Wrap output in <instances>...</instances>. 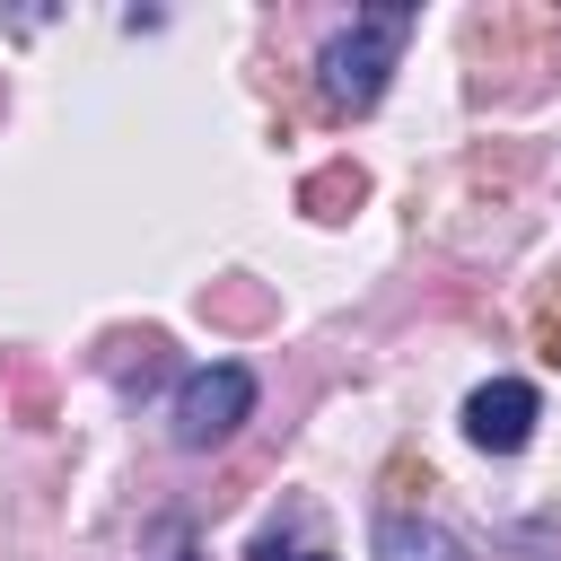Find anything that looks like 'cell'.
I'll return each instance as SVG.
<instances>
[{
    "label": "cell",
    "mask_w": 561,
    "mask_h": 561,
    "mask_svg": "<svg viewBox=\"0 0 561 561\" xmlns=\"http://www.w3.org/2000/svg\"><path fill=\"white\" fill-rule=\"evenodd\" d=\"M140 561H193V526H184V517H158V526L140 535Z\"/></svg>",
    "instance_id": "obj_7"
},
{
    "label": "cell",
    "mask_w": 561,
    "mask_h": 561,
    "mask_svg": "<svg viewBox=\"0 0 561 561\" xmlns=\"http://www.w3.org/2000/svg\"><path fill=\"white\" fill-rule=\"evenodd\" d=\"M245 561H333L316 500H280V517H263V535L245 543Z\"/></svg>",
    "instance_id": "obj_5"
},
{
    "label": "cell",
    "mask_w": 561,
    "mask_h": 561,
    "mask_svg": "<svg viewBox=\"0 0 561 561\" xmlns=\"http://www.w3.org/2000/svg\"><path fill=\"white\" fill-rule=\"evenodd\" d=\"M535 333H543V351L561 359V280H552V289L535 298Z\"/></svg>",
    "instance_id": "obj_8"
},
{
    "label": "cell",
    "mask_w": 561,
    "mask_h": 561,
    "mask_svg": "<svg viewBox=\"0 0 561 561\" xmlns=\"http://www.w3.org/2000/svg\"><path fill=\"white\" fill-rule=\"evenodd\" d=\"M377 552L386 561H473V543L438 517H412V508H386L377 517Z\"/></svg>",
    "instance_id": "obj_4"
},
{
    "label": "cell",
    "mask_w": 561,
    "mask_h": 561,
    "mask_svg": "<svg viewBox=\"0 0 561 561\" xmlns=\"http://www.w3.org/2000/svg\"><path fill=\"white\" fill-rule=\"evenodd\" d=\"M535 421H543V394H535L526 377H491V386L465 394V438H473L482 456H517V447L535 438Z\"/></svg>",
    "instance_id": "obj_3"
},
{
    "label": "cell",
    "mask_w": 561,
    "mask_h": 561,
    "mask_svg": "<svg viewBox=\"0 0 561 561\" xmlns=\"http://www.w3.org/2000/svg\"><path fill=\"white\" fill-rule=\"evenodd\" d=\"M412 26H421V9H403V0L359 9L342 35H324V53H316V96H324L333 114H368V105L386 96L394 53H403V35H412Z\"/></svg>",
    "instance_id": "obj_1"
},
{
    "label": "cell",
    "mask_w": 561,
    "mask_h": 561,
    "mask_svg": "<svg viewBox=\"0 0 561 561\" xmlns=\"http://www.w3.org/2000/svg\"><path fill=\"white\" fill-rule=\"evenodd\" d=\"M359 202H368V175H359L351 158H342V167H316V175L298 184V210H307V219H351Z\"/></svg>",
    "instance_id": "obj_6"
},
{
    "label": "cell",
    "mask_w": 561,
    "mask_h": 561,
    "mask_svg": "<svg viewBox=\"0 0 561 561\" xmlns=\"http://www.w3.org/2000/svg\"><path fill=\"white\" fill-rule=\"evenodd\" d=\"M175 447L184 456H210V447H228L245 421H254V368L245 359H210V368H193L184 386H175Z\"/></svg>",
    "instance_id": "obj_2"
}]
</instances>
